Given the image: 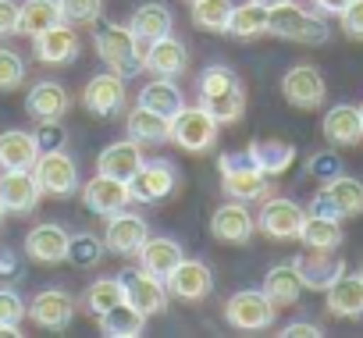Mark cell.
Here are the masks:
<instances>
[{"mask_svg":"<svg viewBox=\"0 0 363 338\" xmlns=\"http://www.w3.org/2000/svg\"><path fill=\"white\" fill-rule=\"evenodd\" d=\"M200 107L211 111L221 125H235L246 114V86L228 64H211L200 75Z\"/></svg>","mask_w":363,"mask_h":338,"instance_id":"1","label":"cell"},{"mask_svg":"<svg viewBox=\"0 0 363 338\" xmlns=\"http://www.w3.org/2000/svg\"><path fill=\"white\" fill-rule=\"evenodd\" d=\"M93 47H96V57L104 61L107 72H114L121 79H132V75L143 72V57H146V47L150 43H143L128 26H114L111 22V26L96 29Z\"/></svg>","mask_w":363,"mask_h":338,"instance_id":"2","label":"cell"},{"mask_svg":"<svg viewBox=\"0 0 363 338\" xmlns=\"http://www.w3.org/2000/svg\"><path fill=\"white\" fill-rule=\"evenodd\" d=\"M218 171H221V193L228 200L257 203V200L271 196V175L260 171L250 153H221Z\"/></svg>","mask_w":363,"mask_h":338,"instance_id":"3","label":"cell"},{"mask_svg":"<svg viewBox=\"0 0 363 338\" xmlns=\"http://www.w3.org/2000/svg\"><path fill=\"white\" fill-rule=\"evenodd\" d=\"M267 33L278 40H289V43H303V47H320L331 40V26L320 15L296 8V0H289L281 8H271Z\"/></svg>","mask_w":363,"mask_h":338,"instance_id":"4","label":"cell"},{"mask_svg":"<svg viewBox=\"0 0 363 338\" xmlns=\"http://www.w3.org/2000/svg\"><path fill=\"white\" fill-rule=\"evenodd\" d=\"M225 320L242 331V334H260L267 327H274L278 320V303L264 292V288H242L225 303Z\"/></svg>","mask_w":363,"mask_h":338,"instance_id":"5","label":"cell"},{"mask_svg":"<svg viewBox=\"0 0 363 338\" xmlns=\"http://www.w3.org/2000/svg\"><path fill=\"white\" fill-rule=\"evenodd\" d=\"M218 135H221V121L203 111L200 103L196 107H182L174 118H171V142L182 146L186 153H207L218 146Z\"/></svg>","mask_w":363,"mask_h":338,"instance_id":"6","label":"cell"},{"mask_svg":"<svg viewBox=\"0 0 363 338\" xmlns=\"http://www.w3.org/2000/svg\"><path fill=\"white\" fill-rule=\"evenodd\" d=\"M310 214H328V218H359L363 214V182L352 175H335L328 179L317 196L310 200Z\"/></svg>","mask_w":363,"mask_h":338,"instance_id":"7","label":"cell"},{"mask_svg":"<svg viewBox=\"0 0 363 338\" xmlns=\"http://www.w3.org/2000/svg\"><path fill=\"white\" fill-rule=\"evenodd\" d=\"M33 175H36V182H40V189L43 193H50V196H72L75 189H79V164H75V157L68 153V150H40V157H36V164H33Z\"/></svg>","mask_w":363,"mask_h":338,"instance_id":"8","label":"cell"},{"mask_svg":"<svg viewBox=\"0 0 363 338\" xmlns=\"http://www.w3.org/2000/svg\"><path fill=\"white\" fill-rule=\"evenodd\" d=\"M292 267H296L303 288H310V292H328L345 274V260L338 257V249H310L306 246L292 260Z\"/></svg>","mask_w":363,"mask_h":338,"instance_id":"9","label":"cell"},{"mask_svg":"<svg viewBox=\"0 0 363 338\" xmlns=\"http://www.w3.org/2000/svg\"><path fill=\"white\" fill-rule=\"evenodd\" d=\"M281 96L296 107V111H317L328 100V82L320 75V68L313 64H296L285 72L281 79Z\"/></svg>","mask_w":363,"mask_h":338,"instance_id":"10","label":"cell"},{"mask_svg":"<svg viewBox=\"0 0 363 338\" xmlns=\"http://www.w3.org/2000/svg\"><path fill=\"white\" fill-rule=\"evenodd\" d=\"M303 221H306V210L296 200H285V196H267L264 207H260V214H257V228L267 239H278V242L299 239Z\"/></svg>","mask_w":363,"mask_h":338,"instance_id":"11","label":"cell"},{"mask_svg":"<svg viewBox=\"0 0 363 338\" xmlns=\"http://www.w3.org/2000/svg\"><path fill=\"white\" fill-rule=\"evenodd\" d=\"M128 79H121V75H114V72H100V75H93L89 82H86V89H82V107L93 114V118H114V114H121V107H125V100H128V86H125Z\"/></svg>","mask_w":363,"mask_h":338,"instance_id":"12","label":"cell"},{"mask_svg":"<svg viewBox=\"0 0 363 338\" xmlns=\"http://www.w3.org/2000/svg\"><path fill=\"white\" fill-rule=\"evenodd\" d=\"M167 292L182 303H200L214 292V271L203 264V260H189V257H182V264L164 278Z\"/></svg>","mask_w":363,"mask_h":338,"instance_id":"13","label":"cell"},{"mask_svg":"<svg viewBox=\"0 0 363 338\" xmlns=\"http://www.w3.org/2000/svg\"><path fill=\"white\" fill-rule=\"evenodd\" d=\"M178 189V175L167 160H150L143 164L139 171L132 175L128 182V193H132V203H160L167 200L171 193Z\"/></svg>","mask_w":363,"mask_h":338,"instance_id":"14","label":"cell"},{"mask_svg":"<svg viewBox=\"0 0 363 338\" xmlns=\"http://www.w3.org/2000/svg\"><path fill=\"white\" fill-rule=\"evenodd\" d=\"M257 232V218L250 214V207L242 200H228L221 203L214 214H211V235L218 242H228V246H246Z\"/></svg>","mask_w":363,"mask_h":338,"instance_id":"15","label":"cell"},{"mask_svg":"<svg viewBox=\"0 0 363 338\" xmlns=\"http://www.w3.org/2000/svg\"><path fill=\"white\" fill-rule=\"evenodd\" d=\"M121 285H125V303L128 306H135L143 317H153V313H164L167 310V285H164V278H157V274H150V271H132V274H125L121 278Z\"/></svg>","mask_w":363,"mask_h":338,"instance_id":"16","label":"cell"},{"mask_svg":"<svg viewBox=\"0 0 363 338\" xmlns=\"http://www.w3.org/2000/svg\"><path fill=\"white\" fill-rule=\"evenodd\" d=\"M29 320L43 331H68V324L75 320V295L65 288H43L29 303Z\"/></svg>","mask_w":363,"mask_h":338,"instance_id":"17","label":"cell"},{"mask_svg":"<svg viewBox=\"0 0 363 338\" xmlns=\"http://www.w3.org/2000/svg\"><path fill=\"white\" fill-rule=\"evenodd\" d=\"M146 239H150V228H146V221H143L139 214L118 210V214L107 218V228H104V246H107V253H114V257H135Z\"/></svg>","mask_w":363,"mask_h":338,"instance_id":"18","label":"cell"},{"mask_svg":"<svg viewBox=\"0 0 363 338\" xmlns=\"http://www.w3.org/2000/svg\"><path fill=\"white\" fill-rule=\"evenodd\" d=\"M143 72L157 75V79H178V75H186L189 72V47L174 40L171 33L153 40L146 47V57H143Z\"/></svg>","mask_w":363,"mask_h":338,"instance_id":"19","label":"cell"},{"mask_svg":"<svg viewBox=\"0 0 363 338\" xmlns=\"http://www.w3.org/2000/svg\"><path fill=\"white\" fill-rule=\"evenodd\" d=\"M79 50H82V40H79V33L72 29V26H54V29H47V33H40V36H33V54H36V61L40 64H50V68H61V64H72L75 57H79Z\"/></svg>","mask_w":363,"mask_h":338,"instance_id":"20","label":"cell"},{"mask_svg":"<svg viewBox=\"0 0 363 338\" xmlns=\"http://www.w3.org/2000/svg\"><path fill=\"white\" fill-rule=\"evenodd\" d=\"M40 182L33 171H0V207L4 214H29L40 207Z\"/></svg>","mask_w":363,"mask_h":338,"instance_id":"21","label":"cell"},{"mask_svg":"<svg viewBox=\"0 0 363 338\" xmlns=\"http://www.w3.org/2000/svg\"><path fill=\"white\" fill-rule=\"evenodd\" d=\"M82 203L100 214V218H111L118 210H125L132 203V193H128V182H118V179H107V175H93L86 186H82Z\"/></svg>","mask_w":363,"mask_h":338,"instance_id":"22","label":"cell"},{"mask_svg":"<svg viewBox=\"0 0 363 338\" xmlns=\"http://www.w3.org/2000/svg\"><path fill=\"white\" fill-rule=\"evenodd\" d=\"M68 107H72L68 89H65L61 82H54V79L36 82V86L29 89V96H26V111H29V118L40 121V125H50V121L57 125V121L68 114Z\"/></svg>","mask_w":363,"mask_h":338,"instance_id":"23","label":"cell"},{"mask_svg":"<svg viewBox=\"0 0 363 338\" xmlns=\"http://www.w3.org/2000/svg\"><path fill=\"white\" fill-rule=\"evenodd\" d=\"M146 160H143V146L135 139H121V142H111L100 150L96 157V171L107 175V179H118V182H132V175L139 171Z\"/></svg>","mask_w":363,"mask_h":338,"instance_id":"24","label":"cell"},{"mask_svg":"<svg viewBox=\"0 0 363 338\" xmlns=\"http://www.w3.org/2000/svg\"><path fill=\"white\" fill-rule=\"evenodd\" d=\"M36 157H40L36 132H26V128L0 132V171H33Z\"/></svg>","mask_w":363,"mask_h":338,"instance_id":"25","label":"cell"},{"mask_svg":"<svg viewBox=\"0 0 363 338\" xmlns=\"http://www.w3.org/2000/svg\"><path fill=\"white\" fill-rule=\"evenodd\" d=\"M68 228L47 221V225H36L29 235H26V257L36 260V264H61L68 260Z\"/></svg>","mask_w":363,"mask_h":338,"instance_id":"26","label":"cell"},{"mask_svg":"<svg viewBox=\"0 0 363 338\" xmlns=\"http://www.w3.org/2000/svg\"><path fill=\"white\" fill-rule=\"evenodd\" d=\"M324 139L335 146V150H342V146H356V142H363V114H359V107H352V103H335L328 114H324Z\"/></svg>","mask_w":363,"mask_h":338,"instance_id":"27","label":"cell"},{"mask_svg":"<svg viewBox=\"0 0 363 338\" xmlns=\"http://www.w3.org/2000/svg\"><path fill=\"white\" fill-rule=\"evenodd\" d=\"M324 306L331 317H342V320H359L363 317V274H342L328 292H324Z\"/></svg>","mask_w":363,"mask_h":338,"instance_id":"28","label":"cell"},{"mask_svg":"<svg viewBox=\"0 0 363 338\" xmlns=\"http://www.w3.org/2000/svg\"><path fill=\"white\" fill-rule=\"evenodd\" d=\"M125 128H128V139H135L139 146H164L171 142V118L135 103L125 118Z\"/></svg>","mask_w":363,"mask_h":338,"instance_id":"29","label":"cell"},{"mask_svg":"<svg viewBox=\"0 0 363 338\" xmlns=\"http://www.w3.org/2000/svg\"><path fill=\"white\" fill-rule=\"evenodd\" d=\"M246 153L253 157V164L260 167V171L271 175V179L285 175L289 167L296 164V146L285 142V139H253V142L246 146Z\"/></svg>","mask_w":363,"mask_h":338,"instance_id":"30","label":"cell"},{"mask_svg":"<svg viewBox=\"0 0 363 338\" xmlns=\"http://www.w3.org/2000/svg\"><path fill=\"white\" fill-rule=\"evenodd\" d=\"M135 257H139V267H143V271H150V274H157V278H167V274L182 264L186 249H182V242L160 235V239H146Z\"/></svg>","mask_w":363,"mask_h":338,"instance_id":"31","label":"cell"},{"mask_svg":"<svg viewBox=\"0 0 363 338\" xmlns=\"http://www.w3.org/2000/svg\"><path fill=\"white\" fill-rule=\"evenodd\" d=\"M342 221L338 218H328V214H310L306 210V221L299 228V242L310 246V249H338L342 246Z\"/></svg>","mask_w":363,"mask_h":338,"instance_id":"32","label":"cell"},{"mask_svg":"<svg viewBox=\"0 0 363 338\" xmlns=\"http://www.w3.org/2000/svg\"><path fill=\"white\" fill-rule=\"evenodd\" d=\"M96 324H100V334L104 338H139L146 331V317L135 306H128V303H118L114 310L100 313Z\"/></svg>","mask_w":363,"mask_h":338,"instance_id":"33","label":"cell"},{"mask_svg":"<svg viewBox=\"0 0 363 338\" xmlns=\"http://www.w3.org/2000/svg\"><path fill=\"white\" fill-rule=\"evenodd\" d=\"M139 103L164 114V118H174L182 107H186V96H182V89L174 86V79H157L153 75V82H146L139 89Z\"/></svg>","mask_w":363,"mask_h":338,"instance_id":"34","label":"cell"},{"mask_svg":"<svg viewBox=\"0 0 363 338\" xmlns=\"http://www.w3.org/2000/svg\"><path fill=\"white\" fill-rule=\"evenodd\" d=\"M128 29H132L143 43H153V40H160V36H167V33L174 29V18H171V11H167L164 4H157V0H153V4H139V8H135Z\"/></svg>","mask_w":363,"mask_h":338,"instance_id":"35","label":"cell"},{"mask_svg":"<svg viewBox=\"0 0 363 338\" xmlns=\"http://www.w3.org/2000/svg\"><path fill=\"white\" fill-rule=\"evenodd\" d=\"M61 22H65V15H61L57 0H22V26H18L22 36L33 40V36H40V33L61 26Z\"/></svg>","mask_w":363,"mask_h":338,"instance_id":"36","label":"cell"},{"mask_svg":"<svg viewBox=\"0 0 363 338\" xmlns=\"http://www.w3.org/2000/svg\"><path fill=\"white\" fill-rule=\"evenodd\" d=\"M264 292L278 303V306H296L299 295H303V281L296 274L292 264H274L264 278Z\"/></svg>","mask_w":363,"mask_h":338,"instance_id":"37","label":"cell"},{"mask_svg":"<svg viewBox=\"0 0 363 338\" xmlns=\"http://www.w3.org/2000/svg\"><path fill=\"white\" fill-rule=\"evenodd\" d=\"M267 22H271V11L246 0V4L232 8V18H228V33L239 36V40H257L267 33Z\"/></svg>","mask_w":363,"mask_h":338,"instance_id":"38","label":"cell"},{"mask_svg":"<svg viewBox=\"0 0 363 338\" xmlns=\"http://www.w3.org/2000/svg\"><path fill=\"white\" fill-rule=\"evenodd\" d=\"M82 303H86V313H93V317L114 310L118 303H125V285H121V278H96V281L86 288Z\"/></svg>","mask_w":363,"mask_h":338,"instance_id":"39","label":"cell"},{"mask_svg":"<svg viewBox=\"0 0 363 338\" xmlns=\"http://www.w3.org/2000/svg\"><path fill=\"white\" fill-rule=\"evenodd\" d=\"M193 26L203 33H228V18H232V0H193Z\"/></svg>","mask_w":363,"mask_h":338,"instance_id":"40","label":"cell"},{"mask_svg":"<svg viewBox=\"0 0 363 338\" xmlns=\"http://www.w3.org/2000/svg\"><path fill=\"white\" fill-rule=\"evenodd\" d=\"M104 253H107V246H104V239L93 235V232H79V235L68 239V260H72L75 267H96V264L104 260Z\"/></svg>","mask_w":363,"mask_h":338,"instance_id":"41","label":"cell"},{"mask_svg":"<svg viewBox=\"0 0 363 338\" xmlns=\"http://www.w3.org/2000/svg\"><path fill=\"white\" fill-rule=\"evenodd\" d=\"M26 82V61L18 50L0 47V93H15Z\"/></svg>","mask_w":363,"mask_h":338,"instance_id":"42","label":"cell"},{"mask_svg":"<svg viewBox=\"0 0 363 338\" xmlns=\"http://www.w3.org/2000/svg\"><path fill=\"white\" fill-rule=\"evenodd\" d=\"M57 4H61L65 22H75V26H96L104 15V0H57Z\"/></svg>","mask_w":363,"mask_h":338,"instance_id":"43","label":"cell"},{"mask_svg":"<svg viewBox=\"0 0 363 338\" xmlns=\"http://www.w3.org/2000/svg\"><path fill=\"white\" fill-rule=\"evenodd\" d=\"M29 306L15 288H0V327H18L26 320Z\"/></svg>","mask_w":363,"mask_h":338,"instance_id":"44","label":"cell"},{"mask_svg":"<svg viewBox=\"0 0 363 338\" xmlns=\"http://www.w3.org/2000/svg\"><path fill=\"white\" fill-rule=\"evenodd\" d=\"M18 26H22V4L18 0H0V40L18 36Z\"/></svg>","mask_w":363,"mask_h":338,"instance_id":"45","label":"cell"},{"mask_svg":"<svg viewBox=\"0 0 363 338\" xmlns=\"http://www.w3.org/2000/svg\"><path fill=\"white\" fill-rule=\"evenodd\" d=\"M306 171L313 175V179H335L338 171H342V164H338V157L331 153V150H324V153H313L310 157V164H306Z\"/></svg>","mask_w":363,"mask_h":338,"instance_id":"46","label":"cell"},{"mask_svg":"<svg viewBox=\"0 0 363 338\" xmlns=\"http://www.w3.org/2000/svg\"><path fill=\"white\" fill-rule=\"evenodd\" d=\"M338 22H342V33L349 40H363V0H352V4L338 15Z\"/></svg>","mask_w":363,"mask_h":338,"instance_id":"47","label":"cell"},{"mask_svg":"<svg viewBox=\"0 0 363 338\" xmlns=\"http://www.w3.org/2000/svg\"><path fill=\"white\" fill-rule=\"evenodd\" d=\"M320 334L324 331L317 324H310V320H296V324L281 327V338H320Z\"/></svg>","mask_w":363,"mask_h":338,"instance_id":"48","label":"cell"},{"mask_svg":"<svg viewBox=\"0 0 363 338\" xmlns=\"http://www.w3.org/2000/svg\"><path fill=\"white\" fill-rule=\"evenodd\" d=\"M349 4H352V0H313V8H317L320 15H342Z\"/></svg>","mask_w":363,"mask_h":338,"instance_id":"49","label":"cell"},{"mask_svg":"<svg viewBox=\"0 0 363 338\" xmlns=\"http://www.w3.org/2000/svg\"><path fill=\"white\" fill-rule=\"evenodd\" d=\"M11 271H15V260L4 253V257H0V274H11Z\"/></svg>","mask_w":363,"mask_h":338,"instance_id":"50","label":"cell"},{"mask_svg":"<svg viewBox=\"0 0 363 338\" xmlns=\"http://www.w3.org/2000/svg\"><path fill=\"white\" fill-rule=\"evenodd\" d=\"M253 4H260V8H267V11H271V8H281V4H289V0H253Z\"/></svg>","mask_w":363,"mask_h":338,"instance_id":"51","label":"cell"},{"mask_svg":"<svg viewBox=\"0 0 363 338\" xmlns=\"http://www.w3.org/2000/svg\"><path fill=\"white\" fill-rule=\"evenodd\" d=\"M0 334H8V338H18V334H22V327H0Z\"/></svg>","mask_w":363,"mask_h":338,"instance_id":"52","label":"cell"},{"mask_svg":"<svg viewBox=\"0 0 363 338\" xmlns=\"http://www.w3.org/2000/svg\"><path fill=\"white\" fill-rule=\"evenodd\" d=\"M0 218H4V207H0Z\"/></svg>","mask_w":363,"mask_h":338,"instance_id":"53","label":"cell"},{"mask_svg":"<svg viewBox=\"0 0 363 338\" xmlns=\"http://www.w3.org/2000/svg\"><path fill=\"white\" fill-rule=\"evenodd\" d=\"M359 114H363V103H359Z\"/></svg>","mask_w":363,"mask_h":338,"instance_id":"54","label":"cell"},{"mask_svg":"<svg viewBox=\"0 0 363 338\" xmlns=\"http://www.w3.org/2000/svg\"><path fill=\"white\" fill-rule=\"evenodd\" d=\"M186 4H193V0H186Z\"/></svg>","mask_w":363,"mask_h":338,"instance_id":"55","label":"cell"},{"mask_svg":"<svg viewBox=\"0 0 363 338\" xmlns=\"http://www.w3.org/2000/svg\"><path fill=\"white\" fill-rule=\"evenodd\" d=\"M359 274H363V271H359Z\"/></svg>","mask_w":363,"mask_h":338,"instance_id":"56","label":"cell"}]
</instances>
